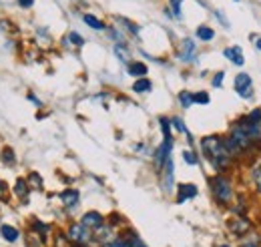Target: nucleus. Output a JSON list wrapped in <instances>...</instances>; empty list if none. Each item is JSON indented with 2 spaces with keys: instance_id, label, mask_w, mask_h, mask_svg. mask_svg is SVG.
I'll use <instances>...</instances> for the list:
<instances>
[{
  "instance_id": "nucleus-1",
  "label": "nucleus",
  "mask_w": 261,
  "mask_h": 247,
  "mask_svg": "<svg viewBox=\"0 0 261 247\" xmlns=\"http://www.w3.org/2000/svg\"><path fill=\"white\" fill-rule=\"evenodd\" d=\"M201 151L205 155V159L213 165V169L217 173H225L229 171L231 163H233V157L227 153V147H225V139L219 137V135H207L201 139Z\"/></svg>"
},
{
  "instance_id": "nucleus-2",
  "label": "nucleus",
  "mask_w": 261,
  "mask_h": 247,
  "mask_svg": "<svg viewBox=\"0 0 261 247\" xmlns=\"http://www.w3.org/2000/svg\"><path fill=\"white\" fill-rule=\"evenodd\" d=\"M209 187H211V193L215 197V201L221 205V207H227L233 203V181L229 179L225 173H217L215 177L209 179Z\"/></svg>"
},
{
  "instance_id": "nucleus-3",
  "label": "nucleus",
  "mask_w": 261,
  "mask_h": 247,
  "mask_svg": "<svg viewBox=\"0 0 261 247\" xmlns=\"http://www.w3.org/2000/svg\"><path fill=\"white\" fill-rule=\"evenodd\" d=\"M65 235L72 245H91L95 241V231H91L89 227H85L81 221L79 223H70L66 227Z\"/></svg>"
},
{
  "instance_id": "nucleus-4",
  "label": "nucleus",
  "mask_w": 261,
  "mask_h": 247,
  "mask_svg": "<svg viewBox=\"0 0 261 247\" xmlns=\"http://www.w3.org/2000/svg\"><path fill=\"white\" fill-rule=\"evenodd\" d=\"M229 137L241 147V151L245 153V151H249L255 143L251 141V137H249V131H247V127L243 123V119H239L237 123L231 125V131H229Z\"/></svg>"
},
{
  "instance_id": "nucleus-5",
  "label": "nucleus",
  "mask_w": 261,
  "mask_h": 247,
  "mask_svg": "<svg viewBox=\"0 0 261 247\" xmlns=\"http://www.w3.org/2000/svg\"><path fill=\"white\" fill-rule=\"evenodd\" d=\"M227 229L233 237H243L251 233V221L245 215H233L227 221Z\"/></svg>"
},
{
  "instance_id": "nucleus-6",
  "label": "nucleus",
  "mask_w": 261,
  "mask_h": 247,
  "mask_svg": "<svg viewBox=\"0 0 261 247\" xmlns=\"http://www.w3.org/2000/svg\"><path fill=\"white\" fill-rule=\"evenodd\" d=\"M235 93L243 98H251L253 94V79L247 72H237L235 77Z\"/></svg>"
},
{
  "instance_id": "nucleus-7",
  "label": "nucleus",
  "mask_w": 261,
  "mask_h": 247,
  "mask_svg": "<svg viewBox=\"0 0 261 247\" xmlns=\"http://www.w3.org/2000/svg\"><path fill=\"white\" fill-rule=\"evenodd\" d=\"M171 151H173V137H163V143L157 147L155 151V169L161 171L167 159H171Z\"/></svg>"
},
{
  "instance_id": "nucleus-8",
  "label": "nucleus",
  "mask_w": 261,
  "mask_h": 247,
  "mask_svg": "<svg viewBox=\"0 0 261 247\" xmlns=\"http://www.w3.org/2000/svg\"><path fill=\"white\" fill-rule=\"evenodd\" d=\"M81 223L85 227H89L91 231H97L105 225V215H100L98 211H87L85 215L81 217Z\"/></svg>"
},
{
  "instance_id": "nucleus-9",
  "label": "nucleus",
  "mask_w": 261,
  "mask_h": 247,
  "mask_svg": "<svg viewBox=\"0 0 261 247\" xmlns=\"http://www.w3.org/2000/svg\"><path fill=\"white\" fill-rule=\"evenodd\" d=\"M199 189L193 183H179L177 187V203H185L189 199H195Z\"/></svg>"
},
{
  "instance_id": "nucleus-10",
  "label": "nucleus",
  "mask_w": 261,
  "mask_h": 247,
  "mask_svg": "<svg viewBox=\"0 0 261 247\" xmlns=\"http://www.w3.org/2000/svg\"><path fill=\"white\" fill-rule=\"evenodd\" d=\"M195 42L191 40V38H183V42H181V51H179V59L183 62H193L195 61Z\"/></svg>"
},
{
  "instance_id": "nucleus-11",
  "label": "nucleus",
  "mask_w": 261,
  "mask_h": 247,
  "mask_svg": "<svg viewBox=\"0 0 261 247\" xmlns=\"http://www.w3.org/2000/svg\"><path fill=\"white\" fill-rule=\"evenodd\" d=\"M31 233L38 237L40 243H46V239H48V235H50V225H48V223H42V221H38V219H34L33 223H31Z\"/></svg>"
},
{
  "instance_id": "nucleus-12",
  "label": "nucleus",
  "mask_w": 261,
  "mask_h": 247,
  "mask_svg": "<svg viewBox=\"0 0 261 247\" xmlns=\"http://www.w3.org/2000/svg\"><path fill=\"white\" fill-rule=\"evenodd\" d=\"M163 185H165V191L169 193L171 189H173V183H175V165H173V157L171 159H167L163 165Z\"/></svg>"
},
{
  "instance_id": "nucleus-13",
  "label": "nucleus",
  "mask_w": 261,
  "mask_h": 247,
  "mask_svg": "<svg viewBox=\"0 0 261 247\" xmlns=\"http://www.w3.org/2000/svg\"><path fill=\"white\" fill-rule=\"evenodd\" d=\"M223 57L231 61L233 64H237V66H243L245 64V59H243V51H241V46H229L223 51Z\"/></svg>"
},
{
  "instance_id": "nucleus-14",
  "label": "nucleus",
  "mask_w": 261,
  "mask_h": 247,
  "mask_svg": "<svg viewBox=\"0 0 261 247\" xmlns=\"http://www.w3.org/2000/svg\"><path fill=\"white\" fill-rule=\"evenodd\" d=\"M79 191L76 189H66L61 193V201H63V205H65L66 209H72V207H76L79 205Z\"/></svg>"
},
{
  "instance_id": "nucleus-15",
  "label": "nucleus",
  "mask_w": 261,
  "mask_h": 247,
  "mask_svg": "<svg viewBox=\"0 0 261 247\" xmlns=\"http://www.w3.org/2000/svg\"><path fill=\"white\" fill-rule=\"evenodd\" d=\"M0 235H2V239L8 241V243H14V241L20 239V231H18L16 227H12V225H2V227H0Z\"/></svg>"
},
{
  "instance_id": "nucleus-16",
  "label": "nucleus",
  "mask_w": 261,
  "mask_h": 247,
  "mask_svg": "<svg viewBox=\"0 0 261 247\" xmlns=\"http://www.w3.org/2000/svg\"><path fill=\"white\" fill-rule=\"evenodd\" d=\"M14 193H16V197L20 199V201H29V193H31V185L27 183V179H18L16 181V185H14Z\"/></svg>"
},
{
  "instance_id": "nucleus-17",
  "label": "nucleus",
  "mask_w": 261,
  "mask_h": 247,
  "mask_svg": "<svg viewBox=\"0 0 261 247\" xmlns=\"http://www.w3.org/2000/svg\"><path fill=\"white\" fill-rule=\"evenodd\" d=\"M147 72H149V66H147L145 62H139V61L129 62V75L143 79V77H147Z\"/></svg>"
},
{
  "instance_id": "nucleus-18",
  "label": "nucleus",
  "mask_w": 261,
  "mask_h": 247,
  "mask_svg": "<svg viewBox=\"0 0 261 247\" xmlns=\"http://www.w3.org/2000/svg\"><path fill=\"white\" fill-rule=\"evenodd\" d=\"M197 38L199 40H203V42H211L213 38H215V31L211 29V27H205V24H201L199 29H197Z\"/></svg>"
},
{
  "instance_id": "nucleus-19",
  "label": "nucleus",
  "mask_w": 261,
  "mask_h": 247,
  "mask_svg": "<svg viewBox=\"0 0 261 247\" xmlns=\"http://www.w3.org/2000/svg\"><path fill=\"white\" fill-rule=\"evenodd\" d=\"M171 125H173L179 133H183V135L187 137V141H189V143H193V137H191V133L187 131V127H185V123H183V119H181V117H173V119H171Z\"/></svg>"
},
{
  "instance_id": "nucleus-20",
  "label": "nucleus",
  "mask_w": 261,
  "mask_h": 247,
  "mask_svg": "<svg viewBox=\"0 0 261 247\" xmlns=\"http://www.w3.org/2000/svg\"><path fill=\"white\" fill-rule=\"evenodd\" d=\"M83 20H85L91 29H95V31H105V29H107V24H105L102 20H98L97 16H93V14H85Z\"/></svg>"
},
{
  "instance_id": "nucleus-21",
  "label": "nucleus",
  "mask_w": 261,
  "mask_h": 247,
  "mask_svg": "<svg viewBox=\"0 0 261 247\" xmlns=\"http://www.w3.org/2000/svg\"><path fill=\"white\" fill-rule=\"evenodd\" d=\"M0 161H2L4 165L12 167V165L16 163V155H14V151H12L10 147H4V149H2V153H0Z\"/></svg>"
},
{
  "instance_id": "nucleus-22",
  "label": "nucleus",
  "mask_w": 261,
  "mask_h": 247,
  "mask_svg": "<svg viewBox=\"0 0 261 247\" xmlns=\"http://www.w3.org/2000/svg\"><path fill=\"white\" fill-rule=\"evenodd\" d=\"M151 87H153V85H151V81L143 77V79L135 81V85H133V91H135V93H149V91H151Z\"/></svg>"
},
{
  "instance_id": "nucleus-23",
  "label": "nucleus",
  "mask_w": 261,
  "mask_h": 247,
  "mask_svg": "<svg viewBox=\"0 0 261 247\" xmlns=\"http://www.w3.org/2000/svg\"><path fill=\"white\" fill-rule=\"evenodd\" d=\"M179 105H181L183 109H189L191 105H195L193 93H189V91H181V93H179Z\"/></svg>"
},
{
  "instance_id": "nucleus-24",
  "label": "nucleus",
  "mask_w": 261,
  "mask_h": 247,
  "mask_svg": "<svg viewBox=\"0 0 261 247\" xmlns=\"http://www.w3.org/2000/svg\"><path fill=\"white\" fill-rule=\"evenodd\" d=\"M115 53H117L119 61L130 62V53H129V48H127L125 44H117V46H115Z\"/></svg>"
},
{
  "instance_id": "nucleus-25",
  "label": "nucleus",
  "mask_w": 261,
  "mask_h": 247,
  "mask_svg": "<svg viewBox=\"0 0 261 247\" xmlns=\"http://www.w3.org/2000/svg\"><path fill=\"white\" fill-rule=\"evenodd\" d=\"M183 161H185L187 165H191V167L199 165V157H197V153H195V151H191V149L183 151Z\"/></svg>"
},
{
  "instance_id": "nucleus-26",
  "label": "nucleus",
  "mask_w": 261,
  "mask_h": 247,
  "mask_svg": "<svg viewBox=\"0 0 261 247\" xmlns=\"http://www.w3.org/2000/svg\"><path fill=\"white\" fill-rule=\"evenodd\" d=\"M27 183H29L31 187H34V189H42V177H40L38 173H34V171H33V173L29 175Z\"/></svg>"
},
{
  "instance_id": "nucleus-27",
  "label": "nucleus",
  "mask_w": 261,
  "mask_h": 247,
  "mask_svg": "<svg viewBox=\"0 0 261 247\" xmlns=\"http://www.w3.org/2000/svg\"><path fill=\"white\" fill-rule=\"evenodd\" d=\"M193 101H195V105H209V93H205V91H199V93H193Z\"/></svg>"
},
{
  "instance_id": "nucleus-28",
  "label": "nucleus",
  "mask_w": 261,
  "mask_h": 247,
  "mask_svg": "<svg viewBox=\"0 0 261 247\" xmlns=\"http://www.w3.org/2000/svg\"><path fill=\"white\" fill-rule=\"evenodd\" d=\"M66 38H68V42H70V44H74V46H83V44H85V38H83L79 32H68V36H66Z\"/></svg>"
},
{
  "instance_id": "nucleus-29",
  "label": "nucleus",
  "mask_w": 261,
  "mask_h": 247,
  "mask_svg": "<svg viewBox=\"0 0 261 247\" xmlns=\"http://www.w3.org/2000/svg\"><path fill=\"white\" fill-rule=\"evenodd\" d=\"M223 79H225V72H223V70H217L215 77H213V81H211V85H213L215 89H219V87L223 85Z\"/></svg>"
},
{
  "instance_id": "nucleus-30",
  "label": "nucleus",
  "mask_w": 261,
  "mask_h": 247,
  "mask_svg": "<svg viewBox=\"0 0 261 247\" xmlns=\"http://www.w3.org/2000/svg\"><path fill=\"white\" fill-rule=\"evenodd\" d=\"M253 183H255L257 193L261 195V165L259 167H255V171H253Z\"/></svg>"
},
{
  "instance_id": "nucleus-31",
  "label": "nucleus",
  "mask_w": 261,
  "mask_h": 247,
  "mask_svg": "<svg viewBox=\"0 0 261 247\" xmlns=\"http://www.w3.org/2000/svg\"><path fill=\"white\" fill-rule=\"evenodd\" d=\"M169 2H171V8H173V14L179 18L181 16V2L183 0H169Z\"/></svg>"
},
{
  "instance_id": "nucleus-32",
  "label": "nucleus",
  "mask_w": 261,
  "mask_h": 247,
  "mask_svg": "<svg viewBox=\"0 0 261 247\" xmlns=\"http://www.w3.org/2000/svg\"><path fill=\"white\" fill-rule=\"evenodd\" d=\"M119 22H121L123 27H127V29H129L133 34H137V32H139V27H137V24H133L130 20H127V18H119Z\"/></svg>"
},
{
  "instance_id": "nucleus-33",
  "label": "nucleus",
  "mask_w": 261,
  "mask_h": 247,
  "mask_svg": "<svg viewBox=\"0 0 261 247\" xmlns=\"http://www.w3.org/2000/svg\"><path fill=\"white\" fill-rule=\"evenodd\" d=\"M8 195V189H6V183L4 181H0V199H4Z\"/></svg>"
},
{
  "instance_id": "nucleus-34",
  "label": "nucleus",
  "mask_w": 261,
  "mask_h": 247,
  "mask_svg": "<svg viewBox=\"0 0 261 247\" xmlns=\"http://www.w3.org/2000/svg\"><path fill=\"white\" fill-rule=\"evenodd\" d=\"M18 4H20L22 8H31L34 4V0H18Z\"/></svg>"
},
{
  "instance_id": "nucleus-35",
  "label": "nucleus",
  "mask_w": 261,
  "mask_h": 247,
  "mask_svg": "<svg viewBox=\"0 0 261 247\" xmlns=\"http://www.w3.org/2000/svg\"><path fill=\"white\" fill-rule=\"evenodd\" d=\"M29 98H31V101H33L34 105H36V107H40V105H42V103H40V101H38V98H36V96H33V94H29Z\"/></svg>"
},
{
  "instance_id": "nucleus-36",
  "label": "nucleus",
  "mask_w": 261,
  "mask_h": 247,
  "mask_svg": "<svg viewBox=\"0 0 261 247\" xmlns=\"http://www.w3.org/2000/svg\"><path fill=\"white\" fill-rule=\"evenodd\" d=\"M255 46H257V51H261V38L255 36Z\"/></svg>"
},
{
  "instance_id": "nucleus-37",
  "label": "nucleus",
  "mask_w": 261,
  "mask_h": 247,
  "mask_svg": "<svg viewBox=\"0 0 261 247\" xmlns=\"http://www.w3.org/2000/svg\"><path fill=\"white\" fill-rule=\"evenodd\" d=\"M241 247H259V245H257V243H243Z\"/></svg>"
},
{
  "instance_id": "nucleus-38",
  "label": "nucleus",
  "mask_w": 261,
  "mask_h": 247,
  "mask_svg": "<svg viewBox=\"0 0 261 247\" xmlns=\"http://www.w3.org/2000/svg\"><path fill=\"white\" fill-rule=\"evenodd\" d=\"M70 247H93V245H70Z\"/></svg>"
},
{
  "instance_id": "nucleus-39",
  "label": "nucleus",
  "mask_w": 261,
  "mask_h": 247,
  "mask_svg": "<svg viewBox=\"0 0 261 247\" xmlns=\"http://www.w3.org/2000/svg\"><path fill=\"white\" fill-rule=\"evenodd\" d=\"M217 247H231V245H227V243H221V245H217Z\"/></svg>"
}]
</instances>
